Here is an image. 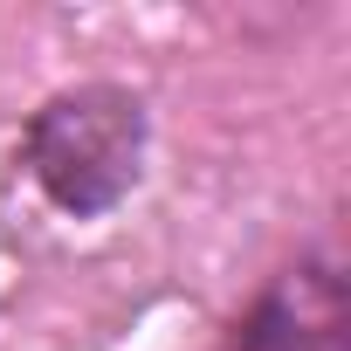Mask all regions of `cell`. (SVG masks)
Segmentation results:
<instances>
[{
	"instance_id": "1",
	"label": "cell",
	"mask_w": 351,
	"mask_h": 351,
	"mask_svg": "<svg viewBox=\"0 0 351 351\" xmlns=\"http://www.w3.org/2000/svg\"><path fill=\"white\" fill-rule=\"evenodd\" d=\"M145 138H152V117H145L138 90H124V83H83V90L49 97L28 117L21 165H28V180L49 193L56 214L97 221V214H110L138 186Z\"/></svg>"
},
{
	"instance_id": "2",
	"label": "cell",
	"mask_w": 351,
	"mask_h": 351,
	"mask_svg": "<svg viewBox=\"0 0 351 351\" xmlns=\"http://www.w3.org/2000/svg\"><path fill=\"white\" fill-rule=\"evenodd\" d=\"M234 351H351L344 269L330 255H303L296 269H282L234 324Z\"/></svg>"
}]
</instances>
